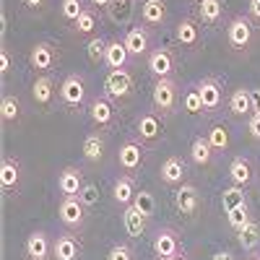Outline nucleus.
<instances>
[{
  "instance_id": "obj_1",
  "label": "nucleus",
  "mask_w": 260,
  "mask_h": 260,
  "mask_svg": "<svg viewBox=\"0 0 260 260\" xmlns=\"http://www.w3.org/2000/svg\"><path fill=\"white\" fill-rule=\"evenodd\" d=\"M180 102V83L175 78H156L154 91H151V107L156 115H172Z\"/></svg>"
},
{
  "instance_id": "obj_2",
  "label": "nucleus",
  "mask_w": 260,
  "mask_h": 260,
  "mask_svg": "<svg viewBox=\"0 0 260 260\" xmlns=\"http://www.w3.org/2000/svg\"><path fill=\"white\" fill-rule=\"evenodd\" d=\"M255 39V26L247 16H234L226 26V45L234 50V52H245L250 50Z\"/></svg>"
},
{
  "instance_id": "obj_3",
  "label": "nucleus",
  "mask_w": 260,
  "mask_h": 260,
  "mask_svg": "<svg viewBox=\"0 0 260 260\" xmlns=\"http://www.w3.org/2000/svg\"><path fill=\"white\" fill-rule=\"evenodd\" d=\"M104 94L110 96L112 102H122L133 94V73L127 68H117V71H110L104 78Z\"/></svg>"
},
{
  "instance_id": "obj_4",
  "label": "nucleus",
  "mask_w": 260,
  "mask_h": 260,
  "mask_svg": "<svg viewBox=\"0 0 260 260\" xmlns=\"http://www.w3.org/2000/svg\"><path fill=\"white\" fill-rule=\"evenodd\" d=\"M57 216L71 232H76L86 224V206L81 203L78 195H62V201L57 206Z\"/></svg>"
},
{
  "instance_id": "obj_5",
  "label": "nucleus",
  "mask_w": 260,
  "mask_h": 260,
  "mask_svg": "<svg viewBox=\"0 0 260 260\" xmlns=\"http://www.w3.org/2000/svg\"><path fill=\"white\" fill-rule=\"evenodd\" d=\"M201 99H203V110L206 112H219L224 104V86L216 76H203L198 83H195Z\"/></svg>"
},
{
  "instance_id": "obj_6",
  "label": "nucleus",
  "mask_w": 260,
  "mask_h": 260,
  "mask_svg": "<svg viewBox=\"0 0 260 260\" xmlns=\"http://www.w3.org/2000/svg\"><path fill=\"white\" fill-rule=\"evenodd\" d=\"M60 102L65 107H83L86 102V78L81 73H71L65 76L62 83H60Z\"/></svg>"
},
{
  "instance_id": "obj_7",
  "label": "nucleus",
  "mask_w": 260,
  "mask_h": 260,
  "mask_svg": "<svg viewBox=\"0 0 260 260\" xmlns=\"http://www.w3.org/2000/svg\"><path fill=\"white\" fill-rule=\"evenodd\" d=\"M89 117L96 127H112L115 120H117V112H115V102L107 96V94H99L89 102Z\"/></svg>"
},
{
  "instance_id": "obj_8",
  "label": "nucleus",
  "mask_w": 260,
  "mask_h": 260,
  "mask_svg": "<svg viewBox=\"0 0 260 260\" xmlns=\"http://www.w3.org/2000/svg\"><path fill=\"white\" fill-rule=\"evenodd\" d=\"M146 68L151 71L154 78H172V73H175V55H172L169 47L151 50L146 57Z\"/></svg>"
},
{
  "instance_id": "obj_9",
  "label": "nucleus",
  "mask_w": 260,
  "mask_h": 260,
  "mask_svg": "<svg viewBox=\"0 0 260 260\" xmlns=\"http://www.w3.org/2000/svg\"><path fill=\"white\" fill-rule=\"evenodd\" d=\"M57 47L52 45V42H37V45L31 47L29 52V62H31V68L37 73H50L55 65H57Z\"/></svg>"
},
{
  "instance_id": "obj_10",
  "label": "nucleus",
  "mask_w": 260,
  "mask_h": 260,
  "mask_svg": "<svg viewBox=\"0 0 260 260\" xmlns=\"http://www.w3.org/2000/svg\"><path fill=\"white\" fill-rule=\"evenodd\" d=\"M154 255L156 257H172V255H177V252H182V242H180V234H177V229L175 226H161L159 232H156V237H154Z\"/></svg>"
},
{
  "instance_id": "obj_11",
  "label": "nucleus",
  "mask_w": 260,
  "mask_h": 260,
  "mask_svg": "<svg viewBox=\"0 0 260 260\" xmlns=\"http://www.w3.org/2000/svg\"><path fill=\"white\" fill-rule=\"evenodd\" d=\"M201 206H203V201H201L198 187L190 185V182L177 185V190H175V208L182 216H195V213L201 211Z\"/></svg>"
},
{
  "instance_id": "obj_12",
  "label": "nucleus",
  "mask_w": 260,
  "mask_h": 260,
  "mask_svg": "<svg viewBox=\"0 0 260 260\" xmlns=\"http://www.w3.org/2000/svg\"><path fill=\"white\" fill-rule=\"evenodd\" d=\"M122 42H125L130 57H136V60L148 57V52H151V50H148V47H151V34H148L146 26H130V29L125 31Z\"/></svg>"
},
{
  "instance_id": "obj_13",
  "label": "nucleus",
  "mask_w": 260,
  "mask_h": 260,
  "mask_svg": "<svg viewBox=\"0 0 260 260\" xmlns=\"http://www.w3.org/2000/svg\"><path fill=\"white\" fill-rule=\"evenodd\" d=\"M175 37L182 47L187 50H198L201 47V42H203V34H201V26H198V18H180L177 21V26H175Z\"/></svg>"
},
{
  "instance_id": "obj_14",
  "label": "nucleus",
  "mask_w": 260,
  "mask_h": 260,
  "mask_svg": "<svg viewBox=\"0 0 260 260\" xmlns=\"http://www.w3.org/2000/svg\"><path fill=\"white\" fill-rule=\"evenodd\" d=\"M21 177H24V167H21V161L16 156H3V161H0V187H3V192H13L21 187Z\"/></svg>"
},
{
  "instance_id": "obj_15",
  "label": "nucleus",
  "mask_w": 260,
  "mask_h": 260,
  "mask_svg": "<svg viewBox=\"0 0 260 260\" xmlns=\"http://www.w3.org/2000/svg\"><path fill=\"white\" fill-rule=\"evenodd\" d=\"M117 164L122 172H127V175H133L136 169L143 167V146L141 141H125L117 151Z\"/></svg>"
},
{
  "instance_id": "obj_16",
  "label": "nucleus",
  "mask_w": 260,
  "mask_h": 260,
  "mask_svg": "<svg viewBox=\"0 0 260 260\" xmlns=\"http://www.w3.org/2000/svg\"><path fill=\"white\" fill-rule=\"evenodd\" d=\"M24 250H26V257H29V260H50V257H52V242H50L47 232H42V229L31 232V234L26 237Z\"/></svg>"
},
{
  "instance_id": "obj_17",
  "label": "nucleus",
  "mask_w": 260,
  "mask_h": 260,
  "mask_svg": "<svg viewBox=\"0 0 260 260\" xmlns=\"http://www.w3.org/2000/svg\"><path fill=\"white\" fill-rule=\"evenodd\" d=\"M161 120L156 112H143L138 120H136V133H138V141L141 143H154L161 138Z\"/></svg>"
},
{
  "instance_id": "obj_18",
  "label": "nucleus",
  "mask_w": 260,
  "mask_h": 260,
  "mask_svg": "<svg viewBox=\"0 0 260 260\" xmlns=\"http://www.w3.org/2000/svg\"><path fill=\"white\" fill-rule=\"evenodd\" d=\"M185 175H187V164L180 159V156H167L161 161V169H159V177L164 185H172L177 187L185 182Z\"/></svg>"
},
{
  "instance_id": "obj_19",
  "label": "nucleus",
  "mask_w": 260,
  "mask_h": 260,
  "mask_svg": "<svg viewBox=\"0 0 260 260\" xmlns=\"http://www.w3.org/2000/svg\"><path fill=\"white\" fill-rule=\"evenodd\" d=\"M122 226H125V232L133 237V240H138V237H143L146 234V226H148V216L143 213V211H138L133 203L130 206H125L122 208Z\"/></svg>"
},
{
  "instance_id": "obj_20",
  "label": "nucleus",
  "mask_w": 260,
  "mask_h": 260,
  "mask_svg": "<svg viewBox=\"0 0 260 260\" xmlns=\"http://www.w3.org/2000/svg\"><path fill=\"white\" fill-rule=\"evenodd\" d=\"M86 182H83V169L81 167H65L60 175H57V190L62 192V195H78L81 192V187H83Z\"/></svg>"
},
{
  "instance_id": "obj_21",
  "label": "nucleus",
  "mask_w": 260,
  "mask_h": 260,
  "mask_svg": "<svg viewBox=\"0 0 260 260\" xmlns=\"http://www.w3.org/2000/svg\"><path fill=\"white\" fill-rule=\"evenodd\" d=\"M81 255V242L76 234H57L52 242V257L55 260H78Z\"/></svg>"
},
{
  "instance_id": "obj_22",
  "label": "nucleus",
  "mask_w": 260,
  "mask_h": 260,
  "mask_svg": "<svg viewBox=\"0 0 260 260\" xmlns=\"http://www.w3.org/2000/svg\"><path fill=\"white\" fill-rule=\"evenodd\" d=\"M31 96L39 107H50L55 102V78L50 73H39L31 83Z\"/></svg>"
},
{
  "instance_id": "obj_23",
  "label": "nucleus",
  "mask_w": 260,
  "mask_h": 260,
  "mask_svg": "<svg viewBox=\"0 0 260 260\" xmlns=\"http://www.w3.org/2000/svg\"><path fill=\"white\" fill-rule=\"evenodd\" d=\"M136 192H138V187H136V177H133V175H120V177L115 180V185H112V198H115V203H120L122 208L136 201Z\"/></svg>"
},
{
  "instance_id": "obj_24",
  "label": "nucleus",
  "mask_w": 260,
  "mask_h": 260,
  "mask_svg": "<svg viewBox=\"0 0 260 260\" xmlns=\"http://www.w3.org/2000/svg\"><path fill=\"white\" fill-rule=\"evenodd\" d=\"M226 107L234 117H250L252 115V96H250V89L240 86V89H234L226 99Z\"/></svg>"
},
{
  "instance_id": "obj_25",
  "label": "nucleus",
  "mask_w": 260,
  "mask_h": 260,
  "mask_svg": "<svg viewBox=\"0 0 260 260\" xmlns=\"http://www.w3.org/2000/svg\"><path fill=\"white\" fill-rule=\"evenodd\" d=\"M141 21L146 26H164V21H167V3H164V0H143V3H141Z\"/></svg>"
},
{
  "instance_id": "obj_26",
  "label": "nucleus",
  "mask_w": 260,
  "mask_h": 260,
  "mask_svg": "<svg viewBox=\"0 0 260 260\" xmlns=\"http://www.w3.org/2000/svg\"><path fill=\"white\" fill-rule=\"evenodd\" d=\"M130 60V52L125 47L122 39H110L107 42V55H104V65L110 71H117V68H125Z\"/></svg>"
},
{
  "instance_id": "obj_27",
  "label": "nucleus",
  "mask_w": 260,
  "mask_h": 260,
  "mask_svg": "<svg viewBox=\"0 0 260 260\" xmlns=\"http://www.w3.org/2000/svg\"><path fill=\"white\" fill-rule=\"evenodd\" d=\"M104 148H107V141H104L102 133H89L83 138V146H81L83 159L91 161V164H99L104 159Z\"/></svg>"
},
{
  "instance_id": "obj_28",
  "label": "nucleus",
  "mask_w": 260,
  "mask_h": 260,
  "mask_svg": "<svg viewBox=\"0 0 260 260\" xmlns=\"http://www.w3.org/2000/svg\"><path fill=\"white\" fill-rule=\"evenodd\" d=\"M229 180H232V185L247 187L252 182V164L245 156H234L229 164Z\"/></svg>"
},
{
  "instance_id": "obj_29",
  "label": "nucleus",
  "mask_w": 260,
  "mask_h": 260,
  "mask_svg": "<svg viewBox=\"0 0 260 260\" xmlns=\"http://www.w3.org/2000/svg\"><path fill=\"white\" fill-rule=\"evenodd\" d=\"M211 159H213V148H211L208 138L206 136L192 138V143H190V161L195 167H208Z\"/></svg>"
},
{
  "instance_id": "obj_30",
  "label": "nucleus",
  "mask_w": 260,
  "mask_h": 260,
  "mask_svg": "<svg viewBox=\"0 0 260 260\" xmlns=\"http://www.w3.org/2000/svg\"><path fill=\"white\" fill-rule=\"evenodd\" d=\"M96 26H99V18H96V8H86L73 24H71V31L76 34V37H89V34H94L96 31Z\"/></svg>"
},
{
  "instance_id": "obj_31",
  "label": "nucleus",
  "mask_w": 260,
  "mask_h": 260,
  "mask_svg": "<svg viewBox=\"0 0 260 260\" xmlns=\"http://www.w3.org/2000/svg\"><path fill=\"white\" fill-rule=\"evenodd\" d=\"M237 242H240L242 250L252 252L260 245V224L257 221H250L247 226H242L240 232H237Z\"/></svg>"
},
{
  "instance_id": "obj_32",
  "label": "nucleus",
  "mask_w": 260,
  "mask_h": 260,
  "mask_svg": "<svg viewBox=\"0 0 260 260\" xmlns=\"http://www.w3.org/2000/svg\"><path fill=\"white\" fill-rule=\"evenodd\" d=\"M21 110H24V104H21V99L16 94H6L3 102H0V117H3L6 125L16 122L21 117Z\"/></svg>"
},
{
  "instance_id": "obj_33",
  "label": "nucleus",
  "mask_w": 260,
  "mask_h": 260,
  "mask_svg": "<svg viewBox=\"0 0 260 260\" xmlns=\"http://www.w3.org/2000/svg\"><path fill=\"white\" fill-rule=\"evenodd\" d=\"M224 13V0H203L198 6V21L201 24H216Z\"/></svg>"
},
{
  "instance_id": "obj_34",
  "label": "nucleus",
  "mask_w": 260,
  "mask_h": 260,
  "mask_svg": "<svg viewBox=\"0 0 260 260\" xmlns=\"http://www.w3.org/2000/svg\"><path fill=\"white\" fill-rule=\"evenodd\" d=\"M242 203H247V192H245V187H240V185H229V187L221 190V206H224V213L232 211V208H237V206H242Z\"/></svg>"
},
{
  "instance_id": "obj_35",
  "label": "nucleus",
  "mask_w": 260,
  "mask_h": 260,
  "mask_svg": "<svg viewBox=\"0 0 260 260\" xmlns=\"http://www.w3.org/2000/svg\"><path fill=\"white\" fill-rule=\"evenodd\" d=\"M250 221H252V216H250V206H247V203L226 211V224H229V229H234V232H240V229L247 226Z\"/></svg>"
},
{
  "instance_id": "obj_36",
  "label": "nucleus",
  "mask_w": 260,
  "mask_h": 260,
  "mask_svg": "<svg viewBox=\"0 0 260 260\" xmlns=\"http://www.w3.org/2000/svg\"><path fill=\"white\" fill-rule=\"evenodd\" d=\"M206 138H208V143H211L213 151H226L229 148V130L224 125H211Z\"/></svg>"
},
{
  "instance_id": "obj_37",
  "label": "nucleus",
  "mask_w": 260,
  "mask_h": 260,
  "mask_svg": "<svg viewBox=\"0 0 260 260\" xmlns=\"http://www.w3.org/2000/svg\"><path fill=\"white\" fill-rule=\"evenodd\" d=\"M182 110L187 112V115H203L206 110H203V99H201V94H198V89H187L185 94H182Z\"/></svg>"
},
{
  "instance_id": "obj_38",
  "label": "nucleus",
  "mask_w": 260,
  "mask_h": 260,
  "mask_svg": "<svg viewBox=\"0 0 260 260\" xmlns=\"http://www.w3.org/2000/svg\"><path fill=\"white\" fill-rule=\"evenodd\" d=\"M83 11H86L83 0H60V18L68 21V24H73Z\"/></svg>"
},
{
  "instance_id": "obj_39",
  "label": "nucleus",
  "mask_w": 260,
  "mask_h": 260,
  "mask_svg": "<svg viewBox=\"0 0 260 260\" xmlns=\"http://www.w3.org/2000/svg\"><path fill=\"white\" fill-rule=\"evenodd\" d=\"M86 52H89V60H91L94 65L104 62V55H107V39H102V37H91V39H89V45H86Z\"/></svg>"
},
{
  "instance_id": "obj_40",
  "label": "nucleus",
  "mask_w": 260,
  "mask_h": 260,
  "mask_svg": "<svg viewBox=\"0 0 260 260\" xmlns=\"http://www.w3.org/2000/svg\"><path fill=\"white\" fill-rule=\"evenodd\" d=\"M133 206L138 208V211H143L146 216H148V219H151V213H154V195H151V192H146V190H138L136 192V201H133Z\"/></svg>"
},
{
  "instance_id": "obj_41",
  "label": "nucleus",
  "mask_w": 260,
  "mask_h": 260,
  "mask_svg": "<svg viewBox=\"0 0 260 260\" xmlns=\"http://www.w3.org/2000/svg\"><path fill=\"white\" fill-rule=\"evenodd\" d=\"M78 198H81V203H83L86 208L96 206V203H99V187L91 185V182H86V185L81 187V192H78Z\"/></svg>"
},
{
  "instance_id": "obj_42",
  "label": "nucleus",
  "mask_w": 260,
  "mask_h": 260,
  "mask_svg": "<svg viewBox=\"0 0 260 260\" xmlns=\"http://www.w3.org/2000/svg\"><path fill=\"white\" fill-rule=\"evenodd\" d=\"M107 260H136V250L130 247L127 242H120V245H115L110 252H107Z\"/></svg>"
},
{
  "instance_id": "obj_43",
  "label": "nucleus",
  "mask_w": 260,
  "mask_h": 260,
  "mask_svg": "<svg viewBox=\"0 0 260 260\" xmlns=\"http://www.w3.org/2000/svg\"><path fill=\"white\" fill-rule=\"evenodd\" d=\"M247 130H250V136L255 141H260V112H252L247 117Z\"/></svg>"
},
{
  "instance_id": "obj_44",
  "label": "nucleus",
  "mask_w": 260,
  "mask_h": 260,
  "mask_svg": "<svg viewBox=\"0 0 260 260\" xmlns=\"http://www.w3.org/2000/svg\"><path fill=\"white\" fill-rule=\"evenodd\" d=\"M11 71V50L3 47V52H0V76H8Z\"/></svg>"
},
{
  "instance_id": "obj_45",
  "label": "nucleus",
  "mask_w": 260,
  "mask_h": 260,
  "mask_svg": "<svg viewBox=\"0 0 260 260\" xmlns=\"http://www.w3.org/2000/svg\"><path fill=\"white\" fill-rule=\"evenodd\" d=\"M247 11H250V18H255L257 24H260V0H250Z\"/></svg>"
},
{
  "instance_id": "obj_46",
  "label": "nucleus",
  "mask_w": 260,
  "mask_h": 260,
  "mask_svg": "<svg viewBox=\"0 0 260 260\" xmlns=\"http://www.w3.org/2000/svg\"><path fill=\"white\" fill-rule=\"evenodd\" d=\"M250 96H252V112H260V86L250 89Z\"/></svg>"
},
{
  "instance_id": "obj_47",
  "label": "nucleus",
  "mask_w": 260,
  "mask_h": 260,
  "mask_svg": "<svg viewBox=\"0 0 260 260\" xmlns=\"http://www.w3.org/2000/svg\"><path fill=\"white\" fill-rule=\"evenodd\" d=\"M91 6H94L96 11H110V6H112V0H91Z\"/></svg>"
},
{
  "instance_id": "obj_48",
  "label": "nucleus",
  "mask_w": 260,
  "mask_h": 260,
  "mask_svg": "<svg viewBox=\"0 0 260 260\" xmlns=\"http://www.w3.org/2000/svg\"><path fill=\"white\" fill-rule=\"evenodd\" d=\"M21 3H24L26 8H31V11H39L42 6H45V0H21Z\"/></svg>"
},
{
  "instance_id": "obj_49",
  "label": "nucleus",
  "mask_w": 260,
  "mask_h": 260,
  "mask_svg": "<svg viewBox=\"0 0 260 260\" xmlns=\"http://www.w3.org/2000/svg\"><path fill=\"white\" fill-rule=\"evenodd\" d=\"M211 260H234V255H232L229 250H219V252H216Z\"/></svg>"
},
{
  "instance_id": "obj_50",
  "label": "nucleus",
  "mask_w": 260,
  "mask_h": 260,
  "mask_svg": "<svg viewBox=\"0 0 260 260\" xmlns=\"http://www.w3.org/2000/svg\"><path fill=\"white\" fill-rule=\"evenodd\" d=\"M167 260H187V255H185V252H177V255H172V257H167Z\"/></svg>"
},
{
  "instance_id": "obj_51",
  "label": "nucleus",
  "mask_w": 260,
  "mask_h": 260,
  "mask_svg": "<svg viewBox=\"0 0 260 260\" xmlns=\"http://www.w3.org/2000/svg\"><path fill=\"white\" fill-rule=\"evenodd\" d=\"M245 260H260V252H252V255H247Z\"/></svg>"
},
{
  "instance_id": "obj_52",
  "label": "nucleus",
  "mask_w": 260,
  "mask_h": 260,
  "mask_svg": "<svg viewBox=\"0 0 260 260\" xmlns=\"http://www.w3.org/2000/svg\"><path fill=\"white\" fill-rule=\"evenodd\" d=\"M190 3H198V6H201V3H203V0H190Z\"/></svg>"
},
{
  "instance_id": "obj_53",
  "label": "nucleus",
  "mask_w": 260,
  "mask_h": 260,
  "mask_svg": "<svg viewBox=\"0 0 260 260\" xmlns=\"http://www.w3.org/2000/svg\"><path fill=\"white\" fill-rule=\"evenodd\" d=\"M154 260H164V257H154Z\"/></svg>"
}]
</instances>
